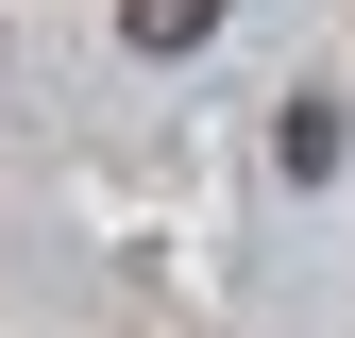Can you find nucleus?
<instances>
[{"label":"nucleus","mask_w":355,"mask_h":338,"mask_svg":"<svg viewBox=\"0 0 355 338\" xmlns=\"http://www.w3.org/2000/svg\"><path fill=\"white\" fill-rule=\"evenodd\" d=\"M271 152H288V186H322V169H338V102H322V84L271 118Z\"/></svg>","instance_id":"nucleus-1"},{"label":"nucleus","mask_w":355,"mask_h":338,"mask_svg":"<svg viewBox=\"0 0 355 338\" xmlns=\"http://www.w3.org/2000/svg\"><path fill=\"white\" fill-rule=\"evenodd\" d=\"M119 34H136V51H203V34H220V0H119Z\"/></svg>","instance_id":"nucleus-2"}]
</instances>
